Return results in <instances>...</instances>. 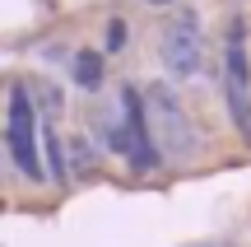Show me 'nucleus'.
Returning a JSON list of instances; mask_svg holds the SVG:
<instances>
[{
	"instance_id": "f257e3e1",
	"label": "nucleus",
	"mask_w": 251,
	"mask_h": 247,
	"mask_svg": "<svg viewBox=\"0 0 251 247\" xmlns=\"http://www.w3.org/2000/svg\"><path fill=\"white\" fill-rule=\"evenodd\" d=\"M140 98H144V131H149L153 154H163V159H191L196 154V126H191L181 98L172 93V84L158 80Z\"/></svg>"
},
{
	"instance_id": "0eeeda50",
	"label": "nucleus",
	"mask_w": 251,
	"mask_h": 247,
	"mask_svg": "<svg viewBox=\"0 0 251 247\" xmlns=\"http://www.w3.org/2000/svg\"><path fill=\"white\" fill-rule=\"evenodd\" d=\"M42 149H47V173H51L56 182H65V177H70V168H65V145H61V136H56V131H47V136H42Z\"/></svg>"
},
{
	"instance_id": "423d86ee",
	"label": "nucleus",
	"mask_w": 251,
	"mask_h": 247,
	"mask_svg": "<svg viewBox=\"0 0 251 247\" xmlns=\"http://www.w3.org/2000/svg\"><path fill=\"white\" fill-rule=\"evenodd\" d=\"M65 168L79 173V177L93 173V145H89L84 136H70V140H65Z\"/></svg>"
},
{
	"instance_id": "39448f33",
	"label": "nucleus",
	"mask_w": 251,
	"mask_h": 247,
	"mask_svg": "<svg viewBox=\"0 0 251 247\" xmlns=\"http://www.w3.org/2000/svg\"><path fill=\"white\" fill-rule=\"evenodd\" d=\"M75 84H79V89H102V56L98 52H79L75 56Z\"/></svg>"
},
{
	"instance_id": "1a4fd4ad",
	"label": "nucleus",
	"mask_w": 251,
	"mask_h": 247,
	"mask_svg": "<svg viewBox=\"0 0 251 247\" xmlns=\"http://www.w3.org/2000/svg\"><path fill=\"white\" fill-rule=\"evenodd\" d=\"M144 5H168V0H144Z\"/></svg>"
},
{
	"instance_id": "f03ea898",
	"label": "nucleus",
	"mask_w": 251,
	"mask_h": 247,
	"mask_svg": "<svg viewBox=\"0 0 251 247\" xmlns=\"http://www.w3.org/2000/svg\"><path fill=\"white\" fill-rule=\"evenodd\" d=\"M9 154H14L19 173L42 182V159H37V112H33V98H28L24 84H14L9 93Z\"/></svg>"
},
{
	"instance_id": "6e6552de",
	"label": "nucleus",
	"mask_w": 251,
	"mask_h": 247,
	"mask_svg": "<svg viewBox=\"0 0 251 247\" xmlns=\"http://www.w3.org/2000/svg\"><path fill=\"white\" fill-rule=\"evenodd\" d=\"M117 47H126V24L112 19V24H107V52H117Z\"/></svg>"
},
{
	"instance_id": "20e7f679",
	"label": "nucleus",
	"mask_w": 251,
	"mask_h": 247,
	"mask_svg": "<svg viewBox=\"0 0 251 247\" xmlns=\"http://www.w3.org/2000/svg\"><path fill=\"white\" fill-rule=\"evenodd\" d=\"M224 93H228V112H233V126L251 140V70H247V52L242 42H228L224 52Z\"/></svg>"
},
{
	"instance_id": "7ed1b4c3",
	"label": "nucleus",
	"mask_w": 251,
	"mask_h": 247,
	"mask_svg": "<svg viewBox=\"0 0 251 247\" xmlns=\"http://www.w3.org/2000/svg\"><path fill=\"white\" fill-rule=\"evenodd\" d=\"M205 61V42H200V24L196 14H177L163 28V65L172 80H191Z\"/></svg>"
}]
</instances>
